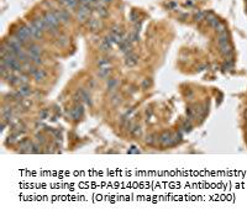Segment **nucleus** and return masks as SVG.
Here are the masks:
<instances>
[{"instance_id": "1", "label": "nucleus", "mask_w": 247, "mask_h": 216, "mask_svg": "<svg viewBox=\"0 0 247 216\" xmlns=\"http://www.w3.org/2000/svg\"><path fill=\"white\" fill-rule=\"evenodd\" d=\"M42 19L45 21L46 26H47L48 31H56L57 30V27L59 25V20L57 19V16L54 15L53 12H46L42 16Z\"/></svg>"}, {"instance_id": "2", "label": "nucleus", "mask_w": 247, "mask_h": 216, "mask_svg": "<svg viewBox=\"0 0 247 216\" xmlns=\"http://www.w3.org/2000/svg\"><path fill=\"white\" fill-rule=\"evenodd\" d=\"M91 6L93 5H80L78 11H77V19L79 21H85L91 11Z\"/></svg>"}, {"instance_id": "3", "label": "nucleus", "mask_w": 247, "mask_h": 216, "mask_svg": "<svg viewBox=\"0 0 247 216\" xmlns=\"http://www.w3.org/2000/svg\"><path fill=\"white\" fill-rule=\"evenodd\" d=\"M15 36L17 38H20L21 41L26 42V41L31 37V34H30V30H29V27H27V25L19 27V29L15 31Z\"/></svg>"}, {"instance_id": "4", "label": "nucleus", "mask_w": 247, "mask_h": 216, "mask_svg": "<svg viewBox=\"0 0 247 216\" xmlns=\"http://www.w3.org/2000/svg\"><path fill=\"white\" fill-rule=\"evenodd\" d=\"M83 112H84L83 106L79 105V104H77L75 106L69 111V115H71V117L73 119V120H79V119L83 116Z\"/></svg>"}, {"instance_id": "5", "label": "nucleus", "mask_w": 247, "mask_h": 216, "mask_svg": "<svg viewBox=\"0 0 247 216\" xmlns=\"http://www.w3.org/2000/svg\"><path fill=\"white\" fill-rule=\"evenodd\" d=\"M53 14L57 16L59 22L67 24V22L69 21V14H68L66 10H56V11H53Z\"/></svg>"}, {"instance_id": "6", "label": "nucleus", "mask_w": 247, "mask_h": 216, "mask_svg": "<svg viewBox=\"0 0 247 216\" xmlns=\"http://www.w3.org/2000/svg\"><path fill=\"white\" fill-rule=\"evenodd\" d=\"M27 27H29V30H30V34H31V37H34V38H41L42 37V30H40L38 27H36L32 22L31 24L27 25Z\"/></svg>"}, {"instance_id": "7", "label": "nucleus", "mask_w": 247, "mask_h": 216, "mask_svg": "<svg viewBox=\"0 0 247 216\" xmlns=\"http://www.w3.org/2000/svg\"><path fill=\"white\" fill-rule=\"evenodd\" d=\"M159 142L163 146H172L173 143V136L169 134V132H164V134L159 137Z\"/></svg>"}, {"instance_id": "8", "label": "nucleus", "mask_w": 247, "mask_h": 216, "mask_svg": "<svg viewBox=\"0 0 247 216\" xmlns=\"http://www.w3.org/2000/svg\"><path fill=\"white\" fill-rule=\"evenodd\" d=\"M136 63H137V56L136 54H134L132 52L127 53L126 57H125V64L126 66L127 67H134V66H136Z\"/></svg>"}, {"instance_id": "9", "label": "nucleus", "mask_w": 247, "mask_h": 216, "mask_svg": "<svg viewBox=\"0 0 247 216\" xmlns=\"http://www.w3.org/2000/svg\"><path fill=\"white\" fill-rule=\"evenodd\" d=\"M46 77H47V73H46L45 69H37L34 74V78L36 82H42L46 79Z\"/></svg>"}, {"instance_id": "10", "label": "nucleus", "mask_w": 247, "mask_h": 216, "mask_svg": "<svg viewBox=\"0 0 247 216\" xmlns=\"http://www.w3.org/2000/svg\"><path fill=\"white\" fill-rule=\"evenodd\" d=\"M58 3L64 5L67 9H74L77 6V4L79 3V0H58Z\"/></svg>"}, {"instance_id": "11", "label": "nucleus", "mask_w": 247, "mask_h": 216, "mask_svg": "<svg viewBox=\"0 0 247 216\" xmlns=\"http://www.w3.org/2000/svg\"><path fill=\"white\" fill-rule=\"evenodd\" d=\"M29 53L32 54V56H41V53H42V48H41L40 46H37V45H30Z\"/></svg>"}, {"instance_id": "12", "label": "nucleus", "mask_w": 247, "mask_h": 216, "mask_svg": "<svg viewBox=\"0 0 247 216\" xmlns=\"http://www.w3.org/2000/svg\"><path fill=\"white\" fill-rule=\"evenodd\" d=\"M111 74V69L109 67H103L100 68L99 72H98V75L99 78H102V79H105V78H109V75Z\"/></svg>"}, {"instance_id": "13", "label": "nucleus", "mask_w": 247, "mask_h": 216, "mask_svg": "<svg viewBox=\"0 0 247 216\" xmlns=\"http://www.w3.org/2000/svg\"><path fill=\"white\" fill-rule=\"evenodd\" d=\"M32 24H34L36 27H38L40 30H42V31H46V30H47V26H46V24H45V21H43L42 17H36V19L32 21Z\"/></svg>"}, {"instance_id": "14", "label": "nucleus", "mask_w": 247, "mask_h": 216, "mask_svg": "<svg viewBox=\"0 0 247 216\" xmlns=\"http://www.w3.org/2000/svg\"><path fill=\"white\" fill-rule=\"evenodd\" d=\"M19 93L22 95V96H29L31 93H32V90L27 84L25 85H20V89H19Z\"/></svg>"}, {"instance_id": "15", "label": "nucleus", "mask_w": 247, "mask_h": 216, "mask_svg": "<svg viewBox=\"0 0 247 216\" xmlns=\"http://www.w3.org/2000/svg\"><path fill=\"white\" fill-rule=\"evenodd\" d=\"M88 26H89L90 30H98L99 27L102 26V24H100V21L97 19H90L88 22Z\"/></svg>"}, {"instance_id": "16", "label": "nucleus", "mask_w": 247, "mask_h": 216, "mask_svg": "<svg viewBox=\"0 0 247 216\" xmlns=\"http://www.w3.org/2000/svg\"><path fill=\"white\" fill-rule=\"evenodd\" d=\"M6 79H8V82L10 83L11 85H16V84H20V79H19V77H16V75L9 74V75L6 77Z\"/></svg>"}, {"instance_id": "17", "label": "nucleus", "mask_w": 247, "mask_h": 216, "mask_svg": "<svg viewBox=\"0 0 247 216\" xmlns=\"http://www.w3.org/2000/svg\"><path fill=\"white\" fill-rule=\"evenodd\" d=\"M117 85H119V80L117 79H109L108 84H106L109 90H115L117 88Z\"/></svg>"}, {"instance_id": "18", "label": "nucleus", "mask_w": 247, "mask_h": 216, "mask_svg": "<svg viewBox=\"0 0 247 216\" xmlns=\"http://www.w3.org/2000/svg\"><path fill=\"white\" fill-rule=\"evenodd\" d=\"M98 64H99L100 68H103V67H109V66H110V61H109V58L103 57V58H99Z\"/></svg>"}, {"instance_id": "19", "label": "nucleus", "mask_w": 247, "mask_h": 216, "mask_svg": "<svg viewBox=\"0 0 247 216\" xmlns=\"http://www.w3.org/2000/svg\"><path fill=\"white\" fill-rule=\"evenodd\" d=\"M30 61H32V63L36 64V66L42 64V58H41V56H32V54H30Z\"/></svg>"}, {"instance_id": "20", "label": "nucleus", "mask_w": 247, "mask_h": 216, "mask_svg": "<svg viewBox=\"0 0 247 216\" xmlns=\"http://www.w3.org/2000/svg\"><path fill=\"white\" fill-rule=\"evenodd\" d=\"M97 11L99 14V16H102V17H105L108 15V10H106V8H105L104 5H100L97 8Z\"/></svg>"}, {"instance_id": "21", "label": "nucleus", "mask_w": 247, "mask_h": 216, "mask_svg": "<svg viewBox=\"0 0 247 216\" xmlns=\"http://www.w3.org/2000/svg\"><path fill=\"white\" fill-rule=\"evenodd\" d=\"M194 19H195V21H202V20H204V19H205V12H203V11H198V12L195 14Z\"/></svg>"}, {"instance_id": "22", "label": "nucleus", "mask_w": 247, "mask_h": 216, "mask_svg": "<svg viewBox=\"0 0 247 216\" xmlns=\"http://www.w3.org/2000/svg\"><path fill=\"white\" fill-rule=\"evenodd\" d=\"M195 114H196L195 110H193L191 108H188V109H187V115H188V119H189V120H193L194 116H195Z\"/></svg>"}, {"instance_id": "23", "label": "nucleus", "mask_w": 247, "mask_h": 216, "mask_svg": "<svg viewBox=\"0 0 247 216\" xmlns=\"http://www.w3.org/2000/svg\"><path fill=\"white\" fill-rule=\"evenodd\" d=\"M59 46H66L67 43H68V40H67V37L66 36H62V37H58V42H57Z\"/></svg>"}, {"instance_id": "24", "label": "nucleus", "mask_w": 247, "mask_h": 216, "mask_svg": "<svg viewBox=\"0 0 247 216\" xmlns=\"http://www.w3.org/2000/svg\"><path fill=\"white\" fill-rule=\"evenodd\" d=\"M19 79H20V85H25L27 84V82H29V78H27V75H19Z\"/></svg>"}, {"instance_id": "25", "label": "nucleus", "mask_w": 247, "mask_h": 216, "mask_svg": "<svg viewBox=\"0 0 247 216\" xmlns=\"http://www.w3.org/2000/svg\"><path fill=\"white\" fill-rule=\"evenodd\" d=\"M131 132H132V135H135V136H140V135H141V128H140V126H135L134 128H131Z\"/></svg>"}, {"instance_id": "26", "label": "nucleus", "mask_w": 247, "mask_h": 216, "mask_svg": "<svg viewBox=\"0 0 247 216\" xmlns=\"http://www.w3.org/2000/svg\"><path fill=\"white\" fill-rule=\"evenodd\" d=\"M130 38H131V41H134V42H136V41H139V31H134L131 34V36H130Z\"/></svg>"}, {"instance_id": "27", "label": "nucleus", "mask_w": 247, "mask_h": 216, "mask_svg": "<svg viewBox=\"0 0 247 216\" xmlns=\"http://www.w3.org/2000/svg\"><path fill=\"white\" fill-rule=\"evenodd\" d=\"M183 130H184L185 132H189V131L191 130V125H190V122L185 121L184 123H183Z\"/></svg>"}, {"instance_id": "28", "label": "nucleus", "mask_w": 247, "mask_h": 216, "mask_svg": "<svg viewBox=\"0 0 247 216\" xmlns=\"http://www.w3.org/2000/svg\"><path fill=\"white\" fill-rule=\"evenodd\" d=\"M47 116H48V111H47V110H42V111L40 112V119H41V120H45Z\"/></svg>"}, {"instance_id": "29", "label": "nucleus", "mask_w": 247, "mask_h": 216, "mask_svg": "<svg viewBox=\"0 0 247 216\" xmlns=\"http://www.w3.org/2000/svg\"><path fill=\"white\" fill-rule=\"evenodd\" d=\"M137 20H139V15H137L135 11H132V12H131V21H132V22H136Z\"/></svg>"}, {"instance_id": "30", "label": "nucleus", "mask_w": 247, "mask_h": 216, "mask_svg": "<svg viewBox=\"0 0 247 216\" xmlns=\"http://www.w3.org/2000/svg\"><path fill=\"white\" fill-rule=\"evenodd\" d=\"M150 84H151L150 80H148V79H145V80L142 82V89H147L148 86H150Z\"/></svg>"}, {"instance_id": "31", "label": "nucleus", "mask_w": 247, "mask_h": 216, "mask_svg": "<svg viewBox=\"0 0 247 216\" xmlns=\"http://www.w3.org/2000/svg\"><path fill=\"white\" fill-rule=\"evenodd\" d=\"M146 142H147L148 145H153V142H154L153 136H150V137H147V140H146Z\"/></svg>"}, {"instance_id": "32", "label": "nucleus", "mask_w": 247, "mask_h": 216, "mask_svg": "<svg viewBox=\"0 0 247 216\" xmlns=\"http://www.w3.org/2000/svg\"><path fill=\"white\" fill-rule=\"evenodd\" d=\"M37 141L41 142V143H45V137L42 135H37Z\"/></svg>"}, {"instance_id": "33", "label": "nucleus", "mask_w": 247, "mask_h": 216, "mask_svg": "<svg viewBox=\"0 0 247 216\" xmlns=\"http://www.w3.org/2000/svg\"><path fill=\"white\" fill-rule=\"evenodd\" d=\"M167 6H168V8H171V9H174V8H177V4H176L174 1H172V3L167 4Z\"/></svg>"}, {"instance_id": "34", "label": "nucleus", "mask_w": 247, "mask_h": 216, "mask_svg": "<svg viewBox=\"0 0 247 216\" xmlns=\"http://www.w3.org/2000/svg\"><path fill=\"white\" fill-rule=\"evenodd\" d=\"M185 5H188V6H193V5H194V1H193V0H187Z\"/></svg>"}, {"instance_id": "35", "label": "nucleus", "mask_w": 247, "mask_h": 216, "mask_svg": "<svg viewBox=\"0 0 247 216\" xmlns=\"http://www.w3.org/2000/svg\"><path fill=\"white\" fill-rule=\"evenodd\" d=\"M102 1H103L104 4H108V3H111L113 0H102Z\"/></svg>"}]
</instances>
